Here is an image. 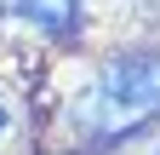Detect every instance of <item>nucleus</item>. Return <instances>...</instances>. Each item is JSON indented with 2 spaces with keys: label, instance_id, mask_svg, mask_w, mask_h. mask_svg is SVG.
Wrapping results in <instances>:
<instances>
[{
  "label": "nucleus",
  "instance_id": "f03ea898",
  "mask_svg": "<svg viewBox=\"0 0 160 155\" xmlns=\"http://www.w3.org/2000/svg\"><path fill=\"white\" fill-rule=\"evenodd\" d=\"M17 12H23L29 23L52 29V35H63V29L74 23V0H17Z\"/></svg>",
  "mask_w": 160,
  "mask_h": 155
},
{
  "label": "nucleus",
  "instance_id": "f257e3e1",
  "mask_svg": "<svg viewBox=\"0 0 160 155\" xmlns=\"http://www.w3.org/2000/svg\"><path fill=\"white\" fill-rule=\"evenodd\" d=\"M160 115V57L137 52V57H114L97 75L92 92V126L97 138H132Z\"/></svg>",
  "mask_w": 160,
  "mask_h": 155
},
{
  "label": "nucleus",
  "instance_id": "7ed1b4c3",
  "mask_svg": "<svg viewBox=\"0 0 160 155\" xmlns=\"http://www.w3.org/2000/svg\"><path fill=\"white\" fill-rule=\"evenodd\" d=\"M0 132H6V115H0Z\"/></svg>",
  "mask_w": 160,
  "mask_h": 155
}]
</instances>
